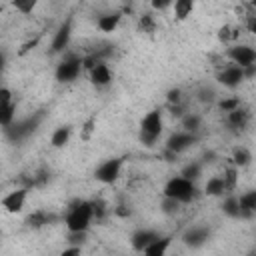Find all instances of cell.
I'll use <instances>...</instances> for the list:
<instances>
[{"instance_id":"obj_6","label":"cell","mask_w":256,"mask_h":256,"mask_svg":"<svg viewBox=\"0 0 256 256\" xmlns=\"http://www.w3.org/2000/svg\"><path fill=\"white\" fill-rule=\"evenodd\" d=\"M42 120V114H34V116H28V118H22V120H14L8 128H6V136L10 140H24L28 138L40 124Z\"/></svg>"},{"instance_id":"obj_3","label":"cell","mask_w":256,"mask_h":256,"mask_svg":"<svg viewBox=\"0 0 256 256\" xmlns=\"http://www.w3.org/2000/svg\"><path fill=\"white\" fill-rule=\"evenodd\" d=\"M162 132H164L162 112L160 110H150L148 114H144V118L140 120V128H138L140 142L144 146H154L160 140Z\"/></svg>"},{"instance_id":"obj_31","label":"cell","mask_w":256,"mask_h":256,"mask_svg":"<svg viewBox=\"0 0 256 256\" xmlns=\"http://www.w3.org/2000/svg\"><path fill=\"white\" fill-rule=\"evenodd\" d=\"M238 106H242L240 104V98L238 96H232V98H224V100H220V110L222 112H232V110H236Z\"/></svg>"},{"instance_id":"obj_10","label":"cell","mask_w":256,"mask_h":256,"mask_svg":"<svg viewBox=\"0 0 256 256\" xmlns=\"http://www.w3.org/2000/svg\"><path fill=\"white\" fill-rule=\"evenodd\" d=\"M72 16H68L60 26H58V30L54 32V36H52V42H50V52H54V54H58V52H64L66 48H68V44H70V40H72Z\"/></svg>"},{"instance_id":"obj_14","label":"cell","mask_w":256,"mask_h":256,"mask_svg":"<svg viewBox=\"0 0 256 256\" xmlns=\"http://www.w3.org/2000/svg\"><path fill=\"white\" fill-rule=\"evenodd\" d=\"M208 238H210V230H208L206 226H192V228H188V230L184 232V236H182V240H184L186 246H190V248H200V246H204V244L208 242Z\"/></svg>"},{"instance_id":"obj_5","label":"cell","mask_w":256,"mask_h":256,"mask_svg":"<svg viewBox=\"0 0 256 256\" xmlns=\"http://www.w3.org/2000/svg\"><path fill=\"white\" fill-rule=\"evenodd\" d=\"M230 64L242 68V70H248L252 66H256V50L250 46V44H234L228 48L226 52Z\"/></svg>"},{"instance_id":"obj_12","label":"cell","mask_w":256,"mask_h":256,"mask_svg":"<svg viewBox=\"0 0 256 256\" xmlns=\"http://www.w3.org/2000/svg\"><path fill=\"white\" fill-rule=\"evenodd\" d=\"M246 78H244V70L242 68H238V66H234V64H226L220 72H218V82L222 84V86H226V88H238L242 82H244Z\"/></svg>"},{"instance_id":"obj_7","label":"cell","mask_w":256,"mask_h":256,"mask_svg":"<svg viewBox=\"0 0 256 256\" xmlns=\"http://www.w3.org/2000/svg\"><path fill=\"white\" fill-rule=\"evenodd\" d=\"M124 160L122 158H108L102 164H98V168L94 170V178L102 184H114L120 178Z\"/></svg>"},{"instance_id":"obj_11","label":"cell","mask_w":256,"mask_h":256,"mask_svg":"<svg viewBox=\"0 0 256 256\" xmlns=\"http://www.w3.org/2000/svg\"><path fill=\"white\" fill-rule=\"evenodd\" d=\"M26 200H28V188H14L6 196H2L0 204L8 214H18L26 206Z\"/></svg>"},{"instance_id":"obj_30","label":"cell","mask_w":256,"mask_h":256,"mask_svg":"<svg viewBox=\"0 0 256 256\" xmlns=\"http://www.w3.org/2000/svg\"><path fill=\"white\" fill-rule=\"evenodd\" d=\"M238 32H240V28H236V26H224V28H220L218 38L222 42H230V40H236L238 38Z\"/></svg>"},{"instance_id":"obj_13","label":"cell","mask_w":256,"mask_h":256,"mask_svg":"<svg viewBox=\"0 0 256 256\" xmlns=\"http://www.w3.org/2000/svg\"><path fill=\"white\" fill-rule=\"evenodd\" d=\"M88 78L96 88H106L108 84H112V72L110 66L106 62H98L88 70Z\"/></svg>"},{"instance_id":"obj_2","label":"cell","mask_w":256,"mask_h":256,"mask_svg":"<svg viewBox=\"0 0 256 256\" xmlns=\"http://www.w3.org/2000/svg\"><path fill=\"white\" fill-rule=\"evenodd\" d=\"M162 194H164V198L174 200L182 206V204H190L192 200H196L198 188H196V182H190V180H186L178 174V176L168 178V182L164 184Z\"/></svg>"},{"instance_id":"obj_16","label":"cell","mask_w":256,"mask_h":256,"mask_svg":"<svg viewBox=\"0 0 256 256\" xmlns=\"http://www.w3.org/2000/svg\"><path fill=\"white\" fill-rule=\"evenodd\" d=\"M170 244H172V236H162V234H160L154 242H150V244L140 252V256H166Z\"/></svg>"},{"instance_id":"obj_36","label":"cell","mask_w":256,"mask_h":256,"mask_svg":"<svg viewBox=\"0 0 256 256\" xmlns=\"http://www.w3.org/2000/svg\"><path fill=\"white\" fill-rule=\"evenodd\" d=\"M6 68V54L4 52H0V72Z\"/></svg>"},{"instance_id":"obj_24","label":"cell","mask_w":256,"mask_h":256,"mask_svg":"<svg viewBox=\"0 0 256 256\" xmlns=\"http://www.w3.org/2000/svg\"><path fill=\"white\" fill-rule=\"evenodd\" d=\"M230 160H232V166H234V168H244V166H248V164L252 162V154H250L248 148L238 146V148H234Z\"/></svg>"},{"instance_id":"obj_8","label":"cell","mask_w":256,"mask_h":256,"mask_svg":"<svg viewBox=\"0 0 256 256\" xmlns=\"http://www.w3.org/2000/svg\"><path fill=\"white\" fill-rule=\"evenodd\" d=\"M198 140L196 134H190V132H184V130H178V132H172L166 140V152L170 156H178L182 152H186L190 146H194Z\"/></svg>"},{"instance_id":"obj_34","label":"cell","mask_w":256,"mask_h":256,"mask_svg":"<svg viewBox=\"0 0 256 256\" xmlns=\"http://www.w3.org/2000/svg\"><path fill=\"white\" fill-rule=\"evenodd\" d=\"M60 256H82V250H80L78 244H70L68 248H64V250L60 252Z\"/></svg>"},{"instance_id":"obj_32","label":"cell","mask_w":256,"mask_h":256,"mask_svg":"<svg viewBox=\"0 0 256 256\" xmlns=\"http://www.w3.org/2000/svg\"><path fill=\"white\" fill-rule=\"evenodd\" d=\"M12 6H14L18 12H22V14H30V12L36 8V2H34V0H16V2H12Z\"/></svg>"},{"instance_id":"obj_4","label":"cell","mask_w":256,"mask_h":256,"mask_svg":"<svg viewBox=\"0 0 256 256\" xmlns=\"http://www.w3.org/2000/svg\"><path fill=\"white\" fill-rule=\"evenodd\" d=\"M80 72H82V58L76 56V54H68L58 62V66L54 70V76H56L58 82L68 84V82H74L80 76Z\"/></svg>"},{"instance_id":"obj_29","label":"cell","mask_w":256,"mask_h":256,"mask_svg":"<svg viewBox=\"0 0 256 256\" xmlns=\"http://www.w3.org/2000/svg\"><path fill=\"white\" fill-rule=\"evenodd\" d=\"M138 28L142 30V32H154L156 30V20H154V16L152 14H142L140 18H138Z\"/></svg>"},{"instance_id":"obj_27","label":"cell","mask_w":256,"mask_h":256,"mask_svg":"<svg viewBox=\"0 0 256 256\" xmlns=\"http://www.w3.org/2000/svg\"><path fill=\"white\" fill-rule=\"evenodd\" d=\"M180 176L186 178V180H190V182H196V180L202 176V164H200V162H190V164H186V166L182 168Z\"/></svg>"},{"instance_id":"obj_15","label":"cell","mask_w":256,"mask_h":256,"mask_svg":"<svg viewBox=\"0 0 256 256\" xmlns=\"http://www.w3.org/2000/svg\"><path fill=\"white\" fill-rule=\"evenodd\" d=\"M160 236V232H156V230H150V228H140V230H136L134 234H132V238H130V244H132V248L136 250V252H142L150 242H154L156 238Z\"/></svg>"},{"instance_id":"obj_18","label":"cell","mask_w":256,"mask_h":256,"mask_svg":"<svg viewBox=\"0 0 256 256\" xmlns=\"http://www.w3.org/2000/svg\"><path fill=\"white\" fill-rule=\"evenodd\" d=\"M120 20H122V14H120V12H108V14L98 16L96 26H98V30H100V32L110 34V32H114V30L118 28Z\"/></svg>"},{"instance_id":"obj_21","label":"cell","mask_w":256,"mask_h":256,"mask_svg":"<svg viewBox=\"0 0 256 256\" xmlns=\"http://www.w3.org/2000/svg\"><path fill=\"white\" fill-rule=\"evenodd\" d=\"M70 136H72V128H70V126H58V128L52 132V136H50V144H52L54 148H62V146L68 144Z\"/></svg>"},{"instance_id":"obj_35","label":"cell","mask_w":256,"mask_h":256,"mask_svg":"<svg viewBox=\"0 0 256 256\" xmlns=\"http://www.w3.org/2000/svg\"><path fill=\"white\" fill-rule=\"evenodd\" d=\"M212 96H214V92H212V90H200V100L208 102V100H212Z\"/></svg>"},{"instance_id":"obj_25","label":"cell","mask_w":256,"mask_h":256,"mask_svg":"<svg viewBox=\"0 0 256 256\" xmlns=\"http://www.w3.org/2000/svg\"><path fill=\"white\" fill-rule=\"evenodd\" d=\"M222 212L230 218H240V206H238V194H228L224 196L222 202Z\"/></svg>"},{"instance_id":"obj_23","label":"cell","mask_w":256,"mask_h":256,"mask_svg":"<svg viewBox=\"0 0 256 256\" xmlns=\"http://www.w3.org/2000/svg\"><path fill=\"white\" fill-rule=\"evenodd\" d=\"M204 194L214 196V198H218V196H226L222 176H212V178H208V182L204 184Z\"/></svg>"},{"instance_id":"obj_26","label":"cell","mask_w":256,"mask_h":256,"mask_svg":"<svg viewBox=\"0 0 256 256\" xmlns=\"http://www.w3.org/2000/svg\"><path fill=\"white\" fill-rule=\"evenodd\" d=\"M172 10L178 20H186L194 10V2L192 0H176V2H172Z\"/></svg>"},{"instance_id":"obj_19","label":"cell","mask_w":256,"mask_h":256,"mask_svg":"<svg viewBox=\"0 0 256 256\" xmlns=\"http://www.w3.org/2000/svg\"><path fill=\"white\" fill-rule=\"evenodd\" d=\"M226 120H228V124H230L232 128L242 130V128H246V126H248V122H250V112H248L246 108L238 106L236 110H232V112H228V114H226Z\"/></svg>"},{"instance_id":"obj_1","label":"cell","mask_w":256,"mask_h":256,"mask_svg":"<svg viewBox=\"0 0 256 256\" xmlns=\"http://www.w3.org/2000/svg\"><path fill=\"white\" fill-rule=\"evenodd\" d=\"M94 220L92 200H76L68 206L64 214V226L68 234H86Z\"/></svg>"},{"instance_id":"obj_22","label":"cell","mask_w":256,"mask_h":256,"mask_svg":"<svg viewBox=\"0 0 256 256\" xmlns=\"http://www.w3.org/2000/svg\"><path fill=\"white\" fill-rule=\"evenodd\" d=\"M202 126V116L196 114V112H186L182 116V130L184 132H190V134H196Z\"/></svg>"},{"instance_id":"obj_28","label":"cell","mask_w":256,"mask_h":256,"mask_svg":"<svg viewBox=\"0 0 256 256\" xmlns=\"http://www.w3.org/2000/svg\"><path fill=\"white\" fill-rule=\"evenodd\" d=\"M52 220H54V216L48 214V212H44V210L32 212V214L28 216V224L34 226V228H38V226H46V224H50Z\"/></svg>"},{"instance_id":"obj_20","label":"cell","mask_w":256,"mask_h":256,"mask_svg":"<svg viewBox=\"0 0 256 256\" xmlns=\"http://www.w3.org/2000/svg\"><path fill=\"white\" fill-rule=\"evenodd\" d=\"M220 176H222V182H224L226 196L228 194H234L236 192V186H238V168L228 166V168H224V174H220Z\"/></svg>"},{"instance_id":"obj_9","label":"cell","mask_w":256,"mask_h":256,"mask_svg":"<svg viewBox=\"0 0 256 256\" xmlns=\"http://www.w3.org/2000/svg\"><path fill=\"white\" fill-rule=\"evenodd\" d=\"M16 120V102L10 88H0V128H8Z\"/></svg>"},{"instance_id":"obj_17","label":"cell","mask_w":256,"mask_h":256,"mask_svg":"<svg viewBox=\"0 0 256 256\" xmlns=\"http://www.w3.org/2000/svg\"><path fill=\"white\" fill-rule=\"evenodd\" d=\"M238 206H240V218H250L256 212V192L248 190L238 196Z\"/></svg>"},{"instance_id":"obj_33","label":"cell","mask_w":256,"mask_h":256,"mask_svg":"<svg viewBox=\"0 0 256 256\" xmlns=\"http://www.w3.org/2000/svg\"><path fill=\"white\" fill-rule=\"evenodd\" d=\"M166 100H168L170 108H172V106H182V90H180V88H172V90H168Z\"/></svg>"}]
</instances>
